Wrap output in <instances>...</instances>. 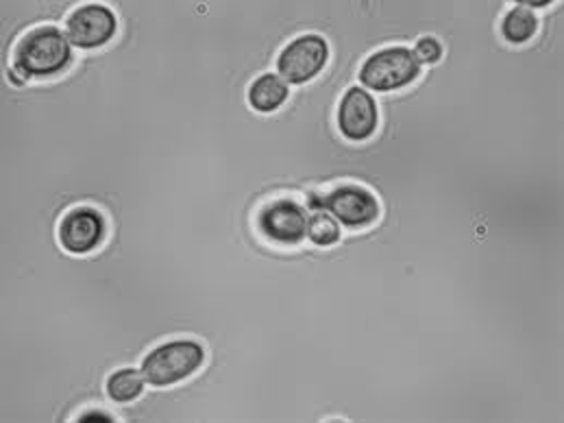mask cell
Segmentation results:
<instances>
[{
    "label": "cell",
    "mask_w": 564,
    "mask_h": 423,
    "mask_svg": "<svg viewBox=\"0 0 564 423\" xmlns=\"http://www.w3.org/2000/svg\"><path fill=\"white\" fill-rule=\"evenodd\" d=\"M70 59V40L57 26H37L29 31L15 48V68L29 77L57 75Z\"/></svg>",
    "instance_id": "6da1fadb"
},
{
    "label": "cell",
    "mask_w": 564,
    "mask_h": 423,
    "mask_svg": "<svg viewBox=\"0 0 564 423\" xmlns=\"http://www.w3.org/2000/svg\"><path fill=\"white\" fill-rule=\"evenodd\" d=\"M205 351L196 340H173L155 347L142 360V376L153 387H171L196 373Z\"/></svg>",
    "instance_id": "7a4b0ae2"
},
{
    "label": "cell",
    "mask_w": 564,
    "mask_h": 423,
    "mask_svg": "<svg viewBox=\"0 0 564 423\" xmlns=\"http://www.w3.org/2000/svg\"><path fill=\"white\" fill-rule=\"evenodd\" d=\"M421 73V62L416 59L414 51L405 46H390L381 48L371 55L362 70L360 79L367 88L376 93H392L410 86Z\"/></svg>",
    "instance_id": "3957f363"
},
{
    "label": "cell",
    "mask_w": 564,
    "mask_h": 423,
    "mask_svg": "<svg viewBox=\"0 0 564 423\" xmlns=\"http://www.w3.org/2000/svg\"><path fill=\"white\" fill-rule=\"evenodd\" d=\"M312 210L329 212L336 220L351 229L367 227L379 216L376 197L362 186H340L325 197L310 195Z\"/></svg>",
    "instance_id": "277c9868"
},
{
    "label": "cell",
    "mask_w": 564,
    "mask_h": 423,
    "mask_svg": "<svg viewBox=\"0 0 564 423\" xmlns=\"http://www.w3.org/2000/svg\"><path fill=\"white\" fill-rule=\"evenodd\" d=\"M327 59H329V46L325 37L316 33H307L292 40L283 48L278 62V70L290 84H307L325 68Z\"/></svg>",
    "instance_id": "5b68a950"
},
{
    "label": "cell",
    "mask_w": 564,
    "mask_h": 423,
    "mask_svg": "<svg viewBox=\"0 0 564 423\" xmlns=\"http://www.w3.org/2000/svg\"><path fill=\"white\" fill-rule=\"evenodd\" d=\"M116 29V15L105 4H84L68 18V40L79 48L105 46Z\"/></svg>",
    "instance_id": "8992f818"
},
{
    "label": "cell",
    "mask_w": 564,
    "mask_h": 423,
    "mask_svg": "<svg viewBox=\"0 0 564 423\" xmlns=\"http://www.w3.org/2000/svg\"><path fill=\"white\" fill-rule=\"evenodd\" d=\"M105 238V218L95 208H75L59 223V242L70 253H90Z\"/></svg>",
    "instance_id": "52a82bcc"
},
{
    "label": "cell",
    "mask_w": 564,
    "mask_h": 423,
    "mask_svg": "<svg viewBox=\"0 0 564 423\" xmlns=\"http://www.w3.org/2000/svg\"><path fill=\"white\" fill-rule=\"evenodd\" d=\"M307 214L292 202V199H280L267 206L260 214V229L267 238L280 245H296L307 234Z\"/></svg>",
    "instance_id": "ba28073f"
},
{
    "label": "cell",
    "mask_w": 564,
    "mask_h": 423,
    "mask_svg": "<svg viewBox=\"0 0 564 423\" xmlns=\"http://www.w3.org/2000/svg\"><path fill=\"white\" fill-rule=\"evenodd\" d=\"M338 127L347 140L360 142L376 133L377 106L371 93L351 88L345 93L338 107Z\"/></svg>",
    "instance_id": "9c48e42d"
},
{
    "label": "cell",
    "mask_w": 564,
    "mask_h": 423,
    "mask_svg": "<svg viewBox=\"0 0 564 423\" xmlns=\"http://www.w3.org/2000/svg\"><path fill=\"white\" fill-rule=\"evenodd\" d=\"M288 99V86L278 75H262L253 82L249 90V104L256 111L271 113L285 104Z\"/></svg>",
    "instance_id": "30bf717a"
},
{
    "label": "cell",
    "mask_w": 564,
    "mask_h": 423,
    "mask_svg": "<svg viewBox=\"0 0 564 423\" xmlns=\"http://www.w3.org/2000/svg\"><path fill=\"white\" fill-rule=\"evenodd\" d=\"M536 31H539V18L534 15L532 9H528L523 4L510 9L501 24L503 37L512 44H523V42L532 40L536 35Z\"/></svg>",
    "instance_id": "8fae6325"
},
{
    "label": "cell",
    "mask_w": 564,
    "mask_h": 423,
    "mask_svg": "<svg viewBox=\"0 0 564 423\" xmlns=\"http://www.w3.org/2000/svg\"><path fill=\"white\" fill-rule=\"evenodd\" d=\"M144 391V376L135 369H118L107 380V395L116 404L135 402Z\"/></svg>",
    "instance_id": "7c38bea8"
},
{
    "label": "cell",
    "mask_w": 564,
    "mask_h": 423,
    "mask_svg": "<svg viewBox=\"0 0 564 423\" xmlns=\"http://www.w3.org/2000/svg\"><path fill=\"white\" fill-rule=\"evenodd\" d=\"M307 236L314 245L329 247L340 240V227L329 212L314 210L307 218Z\"/></svg>",
    "instance_id": "4fadbf2b"
},
{
    "label": "cell",
    "mask_w": 564,
    "mask_h": 423,
    "mask_svg": "<svg viewBox=\"0 0 564 423\" xmlns=\"http://www.w3.org/2000/svg\"><path fill=\"white\" fill-rule=\"evenodd\" d=\"M414 55H416L419 62L436 64L441 59V55H443V46H441V42L436 37H423V40H419Z\"/></svg>",
    "instance_id": "5bb4252c"
},
{
    "label": "cell",
    "mask_w": 564,
    "mask_h": 423,
    "mask_svg": "<svg viewBox=\"0 0 564 423\" xmlns=\"http://www.w3.org/2000/svg\"><path fill=\"white\" fill-rule=\"evenodd\" d=\"M109 423L113 422L107 413H100V411H90V413H84L82 417H79V423Z\"/></svg>",
    "instance_id": "9a60e30c"
}]
</instances>
